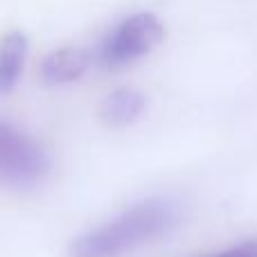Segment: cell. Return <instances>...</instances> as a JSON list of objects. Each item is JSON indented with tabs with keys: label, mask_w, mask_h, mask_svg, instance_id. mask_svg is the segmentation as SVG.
<instances>
[{
	"label": "cell",
	"mask_w": 257,
	"mask_h": 257,
	"mask_svg": "<svg viewBox=\"0 0 257 257\" xmlns=\"http://www.w3.org/2000/svg\"><path fill=\"white\" fill-rule=\"evenodd\" d=\"M147 102L140 90L136 88H117L104 99L102 104V120L111 126H128L142 115Z\"/></svg>",
	"instance_id": "cell-5"
},
{
	"label": "cell",
	"mask_w": 257,
	"mask_h": 257,
	"mask_svg": "<svg viewBox=\"0 0 257 257\" xmlns=\"http://www.w3.org/2000/svg\"><path fill=\"white\" fill-rule=\"evenodd\" d=\"M178 221V208L167 199H147L115 219L77 237L70 257H122L167 235Z\"/></svg>",
	"instance_id": "cell-1"
},
{
	"label": "cell",
	"mask_w": 257,
	"mask_h": 257,
	"mask_svg": "<svg viewBox=\"0 0 257 257\" xmlns=\"http://www.w3.org/2000/svg\"><path fill=\"white\" fill-rule=\"evenodd\" d=\"M163 39V25L149 12H138L124 18L99 48V59L106 66H124L149 54Z\"/></svg>",
	"instance_id": "cell-3"
},
{
	"label": "cell",
	"mask_w": 257,
	"mask_h": 257,
	"mask_svg": "<svg viewBox=\"0 0 257 257\" xmlns=\"http://www.w3.org/2000/svg\"><path fill=\"white\" fill-rule=\"evenodd\" d=\"M210 257H257V239L241 241V244L230 246V248L221 250V253H214Z\"/></svg>",
	"instance_id": "cell-7"
},
{
	"label": "cell",
	"mask_w": 257,
	"mask_h": 257,
	"mask_svg": "<svg viewBox=\"0 0 257 257\" xmlns=\"http://www.w3.org/2000/svg\"><path fill=\"white\" fill-rule=\"evenodd\" d=\"M90 57L86 50L79 48H61L43 59L41 63V77L50 86H63L77 81L88 70Z\"/></svg>",
	"instance_id": "cell-4"
},
{
	"label": "cell",
	"mask_w": 257,
	"mask_h": 257,
	"mask_svg": "<svg viewBox=\"0 0 257 257\" xmlns=\"http://www.w3.org/2000/svg\"><path fill=\"white\" fill-rule=\"evenodd\" d=\"M50 172V156L34 138L0 120V183L16 190L39 185Z\"/></svg>",
	"instance_id": "cell-2"
},
{
	"label": "cell",
	"mask_w": 257,
	"mask_h": 257,
	"mask_svg": "<svg viewBox=\"0 0 257 257\" xmlns=\"http://www.w3.org/2000/svg\"><path fill=\"white\" fill-rule=\"evenodd\" d=\"M27 59V39L21 32H9L0 41V95L14 90Z\"/></svg>",
	"instance_id": "cell-6"
}]
</instances>
